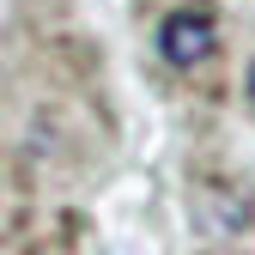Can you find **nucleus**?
<instances>
[{
    "label": "nucleus",
    "instance_id": "f03ea898",
    "mask_svg": "<svg viewBox=\"0 0 255 255\" xmlns=\"http://www.w3.org/2000/svg\"><path fill=\"white\" fill-rule=\"evenodd\" d=\"M243 91H249V110H255V61H249V73H243Z\"/></svg>",
    "mask_w": 255,
    "mask_h": 255
},
{
    "label": "nucleus",
    "instance_id": "f257e3e1",
    "mask_svg": "<svg viewBox=\"0 0 255 255\" xmlns=\"http://www.w3.org/2000/svg\"><path fill=\"white\" fill-rule=\"evenodd\" d=\"M158 55H164L170 67H182V73H195L201 61L219 55V18H213L207 0H188V6H176L164 18V30H158Z\"/></svg>",
    "mask_w": 255,
    "mask_h": 255
}]
</instances>
